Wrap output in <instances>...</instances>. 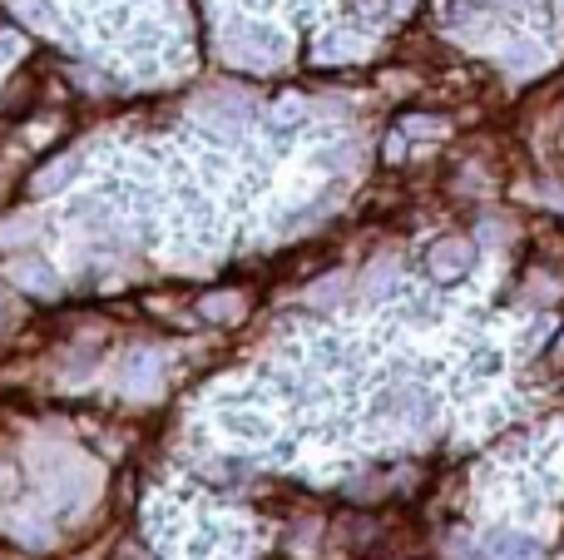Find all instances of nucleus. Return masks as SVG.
<instances>
[{"label": "nucleus", "mask_w": 564, "mask_h": 560, "mask_svg": "<svg viewBox=\"0 0 564 560\" xmlns=\"http://www.w3.org/2000/svg\"><path fill=\"white\" fill-rule=\"evenodd\" d=\"M224 432L234 437V442H243V446H263V442H273L278 427L268 422L263 412H228L224 417Z\"/></svg>", "instance_id": "obj_1"}, {"label": "nucleus", "mask_w": 564, "mask_h": 560, "mask_svg": "<svg viewBox=\"0 0 564 560\" xmlns=\"http://www.w3.org/2000/svg\"><path fill=\"white\" fill-rule=\"evenodd\" d=\"M154 383H159V363L149 353H134L124 363V392L129 397H149L154 392Z\"/></svg>", "instance_id": "obj_2"}, {"label": "nucleus", "mask_w": 564, "mask_h": 560, "mask_svg": "<svg viewBox=\"0 0 564 560\" xmlns=\"http://www.w3.org/2000/svg\"><path fill=\"white\" fill-rule=\"evenodd\" d=\"M69 179H75V159H59V164H50L45 174H35V194H59Z\"/></svg>", "instance_id": "obj_3"}, {"label": "nucleus", "mask_w": 564, "mask_h": 560, "mask_svg": "<svg viewBox=\"0 0 564 560\" xmlns=\"http://www.w3.org/2000/svg\"><path fill=\"white\" fill-rule=\"evenodd\" d=\"M204 317H214V323H238V317H243V298H234V293L208 298V303H204Z\"/></svg>", "instance_id": "obj_4"}, {"label": "nucleus", "mask_w": 564, "mask_h": 560, "mask_svg": "<svg viewBox=\"0 0 564 560\" xmlns=\"http://www.w3.org/2000/svg\"><path fill=\"white\" fill-rule=\"evenodd\" d=\"M15 278L25 288H35V293H55V278H50L40 263H15Z\"/></svg>", "instance_id": "obj_5"}]
</instances>
